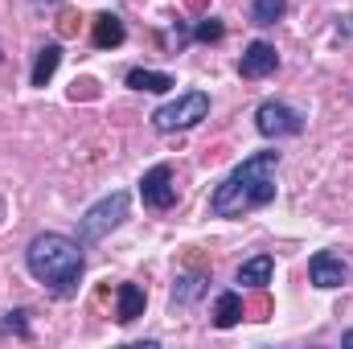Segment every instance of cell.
<instances>
[{
  "instance_id": "1",
  "label": "cell",
  "mask_w": 353,
  "mask_h": 349,
  "mask_svg": "<svg viewBox=\"0 0 353 349\" xmlns=\"http://www.w3.org/2000/svg\"><path fill=\"white\" fill-rule=\"evenodd\" d=\"M275 173H279V152H271V148L251 152L210 193V214L214 218H243L251 210L271 206L275 201Z\"/></svg>"
},
{
  "instance_id": "2",
  "label": "cell",
  "mask_w": 353,
  "mask_h": 349,
  "mask_svg": "<svg viewBox=\"0 0 353 349\" xmlns=\"http://www.w3.org/2000/svg\"><path fill=\"white\" fill-rule=\"evenodd\" d=\"M25 267L29 275L50 288L54 296H74L79 283H83V271H87V259H83V243L79 239H66L58 230H46L37 235L29 247H25Z\"/></svg>"
},
{
  "instance_id": "3",
  "label": "cell",
  "mask_w": 353,
  "mask_h": 349,
  "mask_svg": "<svg viewBox=\"0 0 353 349\" xmlns=\"http://www.w3.org/2000/svg\"><path fill=\"white\" fill-rule=\"evenodd\" d=\"M128 206H132V197H128L123 189H115V193L99 197L87 214L79 218V243H83V247H90V243L107 239V235H111V230L128 218Z\"/></svg>"
},
{
  "instance_id": "4",
  "label": "cell",
  "mask_w": 353,
  "mask_h": 349,
  "mask_svg": "<svg viewBox=\"0 0 353 349\" xmlns=\"http://www.w3.org/2000/svg\"><path fill=\"white\" fill-rule=\"evenodd\" d=\"M205 115H210V94H205V90H185L181 99H173V103H165V107L152 111V128L169 136V132L197 128Z\"/></svg>"
},
{
  "instance_id": "5",
  "label": "cell",
  "mask_w": 353,
  "mask_h": 349,
  "mask_svg": "<svg viewBox=\"0 0 353 349\" xmlns=\"http://www.w3.org/2000/svg\"><path fill=\"white\" fill-rule=\"evenodd\" d=\"M255 128H259V136H267V140L300 136V132H304V115H300L296 107L279 103V99H263V103L255 107Z\"/></svg>"
},
{
  "instance_id": "6",
  "label": "cell",
  "mask_w": 353,
  "mask_h": 349,
  "mask_svg": "<svg viewBox=\"0 0 353 349\" xmlns=\"http://www.w3.org/2000/svg\"><path fill=\"white\" fill-rule=\"evenodd\" d=\"M140 197L148 210H169L176 201V185H173V169L169 165H152L148 173L140 177Z\"/></svg>"
},
{
  "instance_id": "7",
  "label": "cell",
  "mask_w": 353,
  "mask_h": 349,
  "mask_svg": "<svg viewBox=\"0 0 353 349\" xmlns=\"http://www.w3.org/2000/svg\"><path fill=\"white\" fill-rule=\"evenodd\" d=\"M308 279H312V288L333 292V288L350 283V263L341 259V255H333V251H316L308 259Z\"/></svg>"
},
{
  "instance_id": "8",
  "label": "cell",
  "mask_w": 353,
  "mask_h": 349,
  "mask_svg": "<svg viewBox=\"0 0 353 349\" xmlns=\"http://www.w3.org/2000/svg\"><path fill=\"white\" fill-rule=\"evenodd\" d=\"M275 66H279V54H275L271 41H251V46L243 50V58H239V74H243V79H263Z\"/></svg>"
},
{
  "instance_id": "9",
  "label": "cell",
  "mask_w": 353,
  "mask_h": 349,
  "mask_svg": "<svg viewBox=\"0 0 353 349\" xmlns=\"http://www.w3.org/2000/svg\"><path fill=\"white\" fill-rule=\"evenodd\" d=\"M144 304H148V296H144L140 283H119V292H115V321L119 325L140 321L144 317Z\"/></svg>"
},
{
  "instance_id": "10",
  "label": "cell",
  "mask_w": 353,
  "mask_h": 349,
  "mask_svg": "<svg viewBox=\"0 0 353 349\" xmlns=\"http://www.w3.org/2000/svg\"><path fill=\"white\" fill-rule=\"evenodd\" d=\"M90 25H94V29H90V41H94V50H115V46H123V37H128L123 21H119L115 12H99Z\"/></svg>"
},
{
  "instance_id": "11",
  "label": "cell",
  "mask_w": 353,
  "mask_h": 349,
  "mask_svg": "<svg viewBox=\"0 0 353 349\" xmlns=\"http://www.w3.org/2000/svg\"><path fill=\"white\" fill-rule=\"evenodd\" d=\"M58 66H62V46H58V41L41 46L37 58H33V74H29V83H33V87H46V83L58 74Z\"/></svg>"
},
{
  "instance_id": "12",
  "label": "cell",
  "mask_w": 353,
  "mask_h": 349,
  "mask_svg": "<svg viewBox=\"0 0 353 349\" xmlns=\"http://www.w3.org/2000/svg\"><path fill=\"white\" fill-rule=\"evenodd\" d=\"M271 271H275V259L271 255H255V259H247L234 271V283H243V288H267Z\"/></svg>"
},
{
  "instance_id": "13",
  "label": "cell",
  "mask_w": 353,
  "mask_h": 349,
  "mask_svg": "<svg viewBox=\"0 0 353 349\" xmlns=\"http://www.w3.org/2000/svg\"><path fill=\"white\" fill-rule=\"evenodd\" d=\"M243 312H247V304L239 292H218V300H214V325L218 329H234L243 321Z\"/></svg>"
},
{
  "instance_id": "14",
  "label": "cell",
  "mask_w": 353,
  "mask_h": 349,
  "mask_svg": "<svg viewBox=\"0 0 353 349\" xmlns=\"http://www.w3.org/2000/svg\"><path fill=\"white\" fill-rule=\"evenodd\" d=\"M132 90H152V94H165V90L176 87L173 74H165V70H144V66H136V70H128V79H123Z\"/></svg>"
},
{
  "instance_id": "15",
  "label": "cell",
  "mask_w": 353,
  "mask_h": 349,
  "mask_svg": "<svg viewBox=\"0 0 353 349\" xmlns=\"http://www.w3.org/2000/svg\"><path fill=\"white\" fill-rule=\"evenodd\" d=\"M205 288H210V279H205V275H176V283H173V308H189L197 296H205Z\"/></svg>"
},
{
  "instance_id": "16",
  "label": "cell",
  "mask_w": 353,
  "mask_h": 349,
  "mask_svg": "<svg viewBox=\"0 0 353 349\" xmlns=\"http://www.w3.org/2000/svg\"><path fill=\"white\" fill-rule=\"evenodd\" d=\"M283 12H288V0H255L251 4V21L255 25H275Z\"/></svg>"
},
{
  "instance_id": "17",
  "label": "cell",
  "mask_w": 353,
  "mask_h": 349,
  "mask_svg": "<svg viewBox=\"0 0 353 349\" xmlns=\"http://www.w3.org/2000/svg\"><path fill=\"white\" fill-rule=\"evenodd\" d=\"M29 312L25 308H12V312H4V321H0V333H12V337H29V321H25Z\"/></svg>"
},
{
  "instance_id": "18",
  "label": "cell",
  "mask_w": 353,
  "mask_h": 349,
  "mask_svg": "<svg viewBox=\"0 0 353 349\" xmlns=\"http://www.w3.org/2000/svg\"><path fill=\"white\" fill-rule=\"evenodd\" d=\"M222 33H226V25H222L218 17H205V21H197V29H193V37H197V41H218Z\"/></svg>"
},
{
  "instance_id": "19",
  "label": "cell",
  "mask_w": 353,
  "mask_h": 349,
  "mask_svg": "<svg viewBox=\"0 0 353 349\" xmlns=\"http://www.w3.org/2000/svg\"><path fill=\"white\" fill-rule=\"evenodd\" d=\"M341 346H345V349H353V329L345 333V337H341Z\"/></svg>"
}]
</instances>
